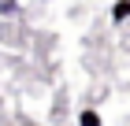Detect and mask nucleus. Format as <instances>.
Returning <instances> with one entry per match:
<instances>
[{
	"mask_svg": "<svg viewBox=\"0 0 130 126\" xmlns=\"http://www.w3.org/2000/svg\"><path fill=\"white\" fill-rule=\"evenodd\" d=\"M130 15V0H119V4H115V19H126Z\"/></svg>",
	"mask_w": 130,
	"mask_h": 126,
	"instance_id": "nucleus-1",
	"label": "nucleus"
},
{
	"mask_svg": "<svg viewBox=\"0 0 130 126\" xmlns=\"http://www.w3.org/2000/svg\"><path fill=\"white\" fill-rule=\"evenodd\" d=\"M82 126H100V119L93 115V111H86V115H82Z\"/></svg>",
	"mask_w": 130,
	"mask_h": 126,
	"instance_id": "nucleus-2",
	"label": "nucleus"
}]
</instances>
